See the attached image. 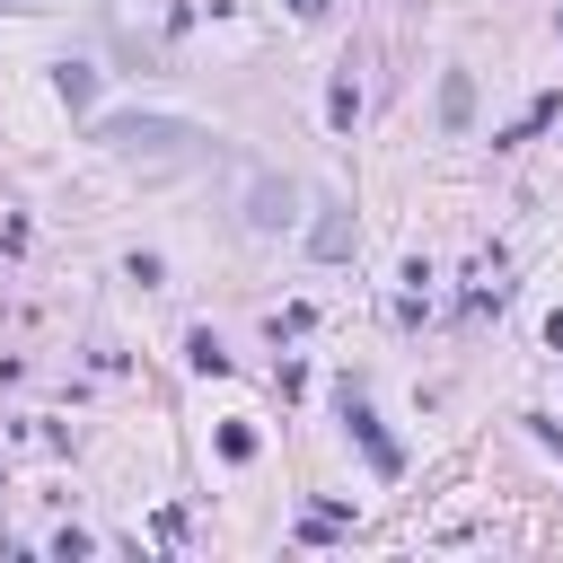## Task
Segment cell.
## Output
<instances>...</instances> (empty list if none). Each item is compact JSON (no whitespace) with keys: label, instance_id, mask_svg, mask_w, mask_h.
<instances>
[{"label":"cell","instance_id":"cell-1","mask_svg":"<svg viewBox=\"0 0 563 563\" xmlns=\"http://www.w3.org/2000/svg\"><path fill=\"white\" fill-rule=\"evenodd\" d=\"M97 141L123 150V158H176V150H202L211 132H194L176 114H97Z\"/></svg>","mask_w":563,"mask_h":563},{"label":"cell","instance_id":"cell-2","mask_svg":"<svg viewBox=\"0 0 563 563\" xmlns=\"http://www.w3.org/2000/svg\"><path fill=\"white\" fill-rule=\"evenodd\" d=\"M238 220H246L255 238H282V229L299 220V185L273 176V167H246V176H238Z\"/></svg>","mask_w":563,"mask_h":563},{"label":"cell","instance_id":"cell-3","mask_svg":"<svg viewBox=\"0 0 563 563\" xmlns=\"http://www.w3.org/2000/svg\"><path fill=\"white\" fill-rule=\"evenodd\" d=\"M352 238H361V229H352V211H343V202H317V220H308V255H317V264H343V255H352Z\"/></svg>","mask_w":563,"mask_h":563},{"label":"cell","instance_id":"cell-4","mask_svg":"<svg viewBox=\"0 0 563 563\" xmlns=\"http://www.w3.org/2000/svg\"><path fill=\"white\" fill-rule=\"evenodd\" d=\"M343 422H352V440L369 449V466H378V475H396V466H405V449H396V440L378 431V413H369L361 396H343Z\"/></svg>","mask_w":563,"mask_h":563},{"label":"cell","instance_id":"cell-5","mask_svg":"<svg viewBox=\"0 0 563 563\" xmlns=\"http://www.w3.org/2000/svg\"><path fill=\"white\" fill-rule=\"evenodd\" d=\"M466 123H475V79L449 70V79H440V132H466Z\"/></svg>","mask_w":563,"mask_h":563},{"label":"cell","instance_id":"cell-6","mask_svg":"<svg viewBox=\"0 0 563 563\" xmlns=\"http://www.w3.org/2000/svg\"><path fill=\"white\" fill-rule=\"evenodd\" d=\"M53 88H62V106H97V70L88 62H53Z\"/></svg>","mask_w":563,"mask_h":563},{"label":"cell","instance_id":"cell-7","mask_svg":"<svg viewBox=\"0 0 563 563\" xmlns=\"http://www.w3.org/2000/svg\"><path fill=\"white\" fill-rule=\"evenodd\" d=\"M185 361H194L202 378H220V369H229V352H220V334H185Z\"/></svg>","mask_w":563,"mask_h":563},{"label":"cell","instance_id":"cell-8","mask_svg":"<svg viewBox=\"0 0 563 563\" xmlns=\"http://www.w3.org/2000/svg\"><path fill=\"white\" fill-rule=\"evenodd\" d=\"M325 114H334V123H343V132H352V114H361V88H352V70H343V79H334V97H325Z\"/></svg>","mask_w":563,"mask_h":563},{"label":"cell","instance_id":"cell-9","mask_svg":"<svg viewBox=\"0 0 563 563\" xmlns=\"http://www.w3.org/2000/svg\"><path fill=\"white\" fill-rule=\"evenodd\" d=\"M545 343H554V352H563V308H554V317H545Z\"/></svg>","mask_w":563,"mask_h":563},{"label":"cell","instance_id":"cell-10","mask_svg":"<svg viewBox=\"0 0 563 563\" xmlns=\"http://www.w3.org/2000/svg\"><path fill=\"white\" fill-rule=\"evenodd\" d=\"M290 18H325V0H290Z\"/></svg>","mask_w":563,"mask_h":563},{"label":"cell","instance_id":"cell-11","mask_svg":"<svg viewBox=\"0 0 563 563\" xmlns=\"http://www.w3.org/2000/svg\"><path fill=\"white\" fill-rule=\"evenodd\" d=\"M0 9H44V0H0Z\"/></svg>","mask_w":563,"mask_h":563}]
</instances>
